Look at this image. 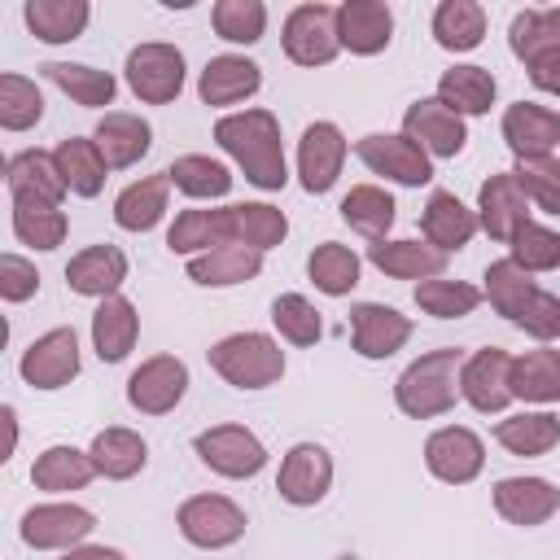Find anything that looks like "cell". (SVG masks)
<instances>
[{"mask_svg":"<svg viewBox=\"0 0 560 560\" xmlns=\"http://www.w3.org/2000/svg\"><path fill=\"white\" fill-rule=\"evenodd\" d=\"M262 88V70H258V61H249V57H241V52H219V57H210L206 61V70H201V79H197V96L206 101V105H241V101H249L254 92Z\"/></svg>","mask_w":560,"mask_h":560,"instance_id":"cell-23","label":"cell"},{"mask_svg":"<svg viewBox=\"0 0 560 560\" xmlns=\"http://www.w3.org/2000/svg\"><path fill=\"white\" fill-rule=\"evenodd\" d=\"M232 223H236V245H249L258 254L276 249L289 236L284 210H276L267 201H241V206H232Z\"/></svg>","mask_w":560,"mask_h":560,"instance_id":"cell-45","label":"cell"},{"mask_svg":"<svg viewBox=\"0 0 560 560\" xmlns=\"http://www.w3.org/2000/svg\"><path fill=\"white\" fill-rule=\"evenodd\" d=\"M79 332L74 328H48L44 337H35L26 350H22V381L31 389H61L79 376Z\"/></svg>","mask_w":560,"mask_h":560,"instance_id":"cell-11","label":"cell"},{"mask_svg":"<svg viewBox=\"0 0 560 560\" xmlns=\"http://www.w3.org/2000/svg\"><path fill=\"white\" fill-rule=\"evenodd\" d=\"M39 293V271L35 262H26L22 254H4L0 258V298L4 302H26Z\"/></svg>","mask_w":560,"mask_h":560,"instance_id":"cell-55","label":"cell"},{"mask_svg":"<svg viewBox=\"0 0 560 560\" xmlns=\"http://www.w3.org/2000/svg\"><path fill=\"white\" fill-rule=\"evenodd\" d=\"M22 18L31 26L35 39L44 44H70L83 35L88 18H92V4L88 0H26L22 4Z\"/></svg>","mask_w":560,"mask_h":560,"instance_id":"cell-35","label":"cell"},{"mask_svg":"<svg viewBox=\"0 0 560 560\" xmlns=\"http://www.w3.org/2000/svg\"><path fill=\"white\" fill-rule=\"evenodd\" d=\"M424 468L446 486H468L486 468V442L464 424H442L424 438Z\"/></svg>","mask_w":560,"mask_h":560,"instance_id":"cell-12","label":"cell"},{"mask_svg":"<svg viewBox=\"0 0 560 560\" xmlns=\"http://www.w3.org/2000/svg\"><path fill=\"white\" fill-rule=\"evenodd\" d=\"M166 197H171V175H144L136 184H127L118 197H114V223L122 232H149L162 223L166 214Z\"/></svg>","mask_w":560,"mask_h":560,"instance_id":"cell-31","label":"cell"},{"mask_svg":"<svg viewBox=\"0 0 560 560\" xmlns=\"http://www.w3.org/2000/svg\"><path fill=\"white\" fill-rule=\"evenodd\" d=\"M433 39L446 52H472L486 39V9L477 0H442L433 9Z\"/></svg>","mask_w":560,"mask_h":560,"instance_id":"cell-40","label":"cell"},{"mask_svg":"<svg viewBox=\"0 0 560 560\" xmlns=\"http://www.w3.org/2000/svg\"><path fill=\"white\" fill-rule=\"evenodd\" d=\"M368 262L394 280H438L446 271V254L433 249L429 241H372Z\"/></svg>","mask_w":560,"mask_h":560,"instance_id":"cell-28","label":"cell"},{"mask_svg":"<svg viewBox=\"0 0 560 560\" xmlns=\"http://www.w3.org/2000/svg\"><path fill=\"white\" fill-rule=\"evenodd\" d=\"M4 184H9L13 201H35V206H61V197L70 192L61 171H57V158L44 153V149L13 153L4 162Z\"/></svg>","mask_w":560,"mask_h":560,"instance_id":"cell-20","label":"cell"},{"mask_svg":"<svg viewBox=\"0 0 560 560\" xmlns=\"http://www.w3.org/2000/svg\"><path fill=\"white\" fill-rule=\"evenodd\" d=\"M175 525H179V534H184L192 547L219 551V547L241 542V534H245L249 521H245V512H241L228 494H192V499L179 503Z\"/></svg>","mask_w":560,"mask_h":560,"instance_id":"cell-8","label":"cell"},{"mask_svg":"<svg viewBox=\"0 0 560 560\" xmlns=\"http://www.w3.org/2000/svg\"><path fill=\"white\" fill-rule=\"evenodd\" d=\"M494 512L508 525L534 529L560 512V490L547 477H503L494 481Z\"/></svg>","mask_w":560,"mask_h":560,"instance_id":"cell-19","label":"cell"},{"mask_svg":"<svg viewBox=\"0 0 560 560\" xmlns=\"http://www.w3.org/2000/svg\"><path fill=\"white\" fill-rule=\"evenodd\" d=\"M477 228H481L477 223V210H468L455 192H446V188H433L429 192V201L420 210V232H424V241L433 249H442V254L464 249L477 236Z\"/></svg>","mask_w":560,"mask_h":560,"instance_id":"cell-25","label":"cell"},{"mask_svg":"<svg viewBox=\"0 0 560 560\" xmlns=\"http://www.w3.org/2000/svg\"><path fill=\"white\" fill-rule=\"evenodd\" d=\"M521 332H529L534 341H556L560 337V298L556 293H547V289H538L525 306H521V315L512 319Z\"/></svg>","mask_w":560,"mask_h":560,"instance_id":"cell-54","label":"cell"},{"mask_svg":"<svg viewBox=\"0 0 560 560\" xmlns=\"http://www.w3.org/2000/svg\"><path fill=\"white\" fill-rule=\"evenodd\" d=\"M96 529V516L79 503H35L22 512V542L35 551H70L83 547V538Z\"/></svg>","mask_w":560,"mask_h":560,"instance_id":"cell-9","label":"cell"},{"mask_svg":"<svg viewBox=\"0 0 560 560\" xmlns=\"http://www.w3.org/2000/svg\"><path fill=\"white\" fill-rule=\"evenodd\" d=\"M206 354H210V368L236 389H267L284 376V350L267 332H232L214 341Z\"/></svg>","mask_w":560,"mask_h":560,"instance_id":"cell-3","label":"cell"},{"mask_svg":"<svg viewBox=\"0 0 560 560\" xmlns=\"http://www.w3.org/2000/svg\"><path fill=\"white\" fill-rule=\"evenodd\" d=\"M192 451L197 459L228 477V481H245V477H258L262 464H267V446L258 442V433H249L245 424H214V429H201L192 438Z\"/></svg>","mask_w":560,"mask_h":560,"instance_id":"cell-5","label":"cell"},{"mask_svg":"<svg viewBox=\"0 0 560 560\" xmlns=\"http://www.w3.org/2000/svg\"><path fill=\"white\" fill-rule=\"evenodd\" d=\"M70 232V219L61 206H35V201H13V236L31 249H57Z\"/></svg>","mask_w":560,"mask_h":560,"instance_id":"cell-47","label":"cell"},{"mask_svg":"<svg viewBox=\"0 0 560 560\" xmlns=\"http://www.w3.org/2000/svg\"><path fill=\"white\" fill-rule=\"evenodd\" d=\"M188 394V363L175 354H153L127 376V402L140 416H166Z\"/></svg>","mask_w":560,"mask_h":560,"instance_id":"cell-10","label":"cell"},{"mask_svg":"<svg viewBox=\"0 0 560 560\" xmlns=\"http://www.w3.org/2000/svg\"><path fill=\"white\" fill-rule=\"evenodd\" d=\"M464 350L459 346H438L420 359H411L402 368V376L394 381V402L402 416L411 420H433L446 416L459 398V372H464Z\"/></svg>","mask_w":560,"mask_h":560,"instance_id":"cell-2","label":"cell"},{"mask_svg":"<svg viewBox=\"0 0 560 560\" xmlns=\"http://www.w3.org/2000/svg\"><path fill=\"white\" fill-rule=\"evenodd\" d=\"M411 298H416V306L424 311V315H433V319H464V315H472L477 306H481V289L477 284H464V280H420L416 289H411Z\"/></svg>","mask_w":560,"mask_h":560,"instance_id":"cell-46","label":"cell"},{"mask_svg":"<svg viewBox=\"0 0 560 560\" xmlns=\"http://www.w3.org/2000/svg\"><path fill=\"white\" fill-rule=\"evenodd\" d=\"M44 118V96L26 74H0V127L26 131Z\"/></svg>","mask_w":560,"mask_h":560,"instance_id":"cell-52","label":"cell"},{"mask_svg":"<svg viewBox=\"0 0 560 560\" xmlns=\"http://www.w3.org/2000/svg\"><path fill=\"white\" fill-rule=\"evenodd\" d=\"M92 477H101L96 464H92V455L79 451V446H66V442L39 451L35 464H31V481H35V490H48V494L83 490Z\"/></svg>","mask_w":560,"mask_h":560,"instance_id":"cell-32","label":"cell"},{"mask_svg":"<svg viewBox=\"0 0 560 560\" xmlns=\"http://www.w3.org/2000/svg\"><path fill=\"white\" fill-rule=\"evenodd\" d=\"M127 280V254L118 245H88L66 262V284L79 298H114Z\"/></svg>","mask_w":560,"mask_h":560,"instance_id":"cell-26","label":"cell"},{"mask_svg":"<svg viewBox=\"0 0 560 560\" xmlns=\"http://www.w3.org/2000/svg\"><path fill=\"white\" fill-rule=\"evenodd\" d=\"M92 140H96V149H101V158H105L109 171H127V166H136V162L149 153L153 127H149L140 114L105 109L101 122H96V131H92Z\"/></svg>","mask_w":560,"mask_h":560,"instance_id":"cell-27","label":"cell"},{"mask_svg":"<svg viewBox=\"0 0 560 560\" xmlns=\"http://www.w3.org/2000/svg\"><path fill=\"white\" fill-rule=\"evenodd\" d=\"M136 337H140V315L122 293L105 298L92 311V350L101 354V363H122L136 350Z\"/></svg>","mask_w":560,"mask_h":560,"instance_id":"cell-29","label":"cell"},{"mask_svg":"<svg viewBox=\"0 0 560 560\" xmlns=\"http://www.w3.org/2000/svg\"><path fill=\"white\" fill-rule=\"evenodd\" d=\"M459 398H468V407H477L481 416L503 411L512 402V354L499 346L472 350L459 372Z\"/></svg>","mask_w":560,"mask_h":560,"instance_id":"cell-14","label":"cell"},{"mask_svg":"<svg viewBox=\"0 0 560 560\" xmlns=\"http://www.w3.org/2000/svg\"><path fill=\"white\" fill-rule=\"evenodd\" d=\"M508 48L516 61H534L547 52H560V9H525L508 26Z\"/></svg>","mask_w":560,"mask_h":560,"instance_id":"cell-44","label":"cell"},{"mask_svg":"<svg viewBox=\"0 0 560 560\" xmlns=\"http://www.w3.org/2000/svg\"><path fill=\"white\" fill-rule=\"evenodd\" d=\"M346 153H350V144H346L337 122H324V118L311 122L298 140V179H302V188L306 192H328L341 175Z\"/></svg>","mask_w":560,"mask_h":560,"instance_id":"cell-16","label":"cell"},{"mask_svg":"<svg viewBox=\"0 0 560 560\" xmlns=\"http://www.w3.org/2000/svg\"><path fill=\"white\" fill-rule=\"evenodd\" d=\"M354 153L372 175H385L394 184L420 188L433 179V158L402 131H372V136L354 140Z\"/></svg>","mask_w":560,"mask_h":560,"instance_id":"cell-7","label":"cell"},{"mask_svg":"<svg viewBox=\"0 0 560 560\" xmlns=\"http://www.w3.org/2000/svg\"><path fill=\"white\" fill-rule=\"evenodd\" d=\"M402 136H411L429 158H455L468 144V127L438 96H420L402 114Z\"/></svg>","mask_w":560,"mask_h":560,"instance_id":"cell-15","label":"cell"},{"mask_svg":"<svg viewBox=\"0 0 560 560\" xmlns=\"http://www.w3.org/2000/svg\"><path fill=\"white\" fill-rule=\"evenodd\" d=\"M534 293H538L534 276L521 271L512 258H499V262L486 267V298H490V306H494L503 319H516L521 306H525Z\"/></svg>","mask_w":560,"mask_h":560,"instance_id":"cell-48","label":"cell"},{"mask_svg":"<svg viewBox=\"0 0 560 560\" xmlns=\"http://www.w3.org/2000/svg\"><path fill=\"white\" fill-rule=\"evenodd\" d=\"M171 184L192 197V201H214V197H228L232 192V171L223 162H214L210 153H184L166 166Z\"/></svg>","mask_w":560,"mask_h":560,"instance_id":"cell-41","label":"cell"},{"mask_svg":"<svg viewBox=\"0 0 560 560\" xmlns=\"http://www.w3.org/2000/svg\"><path fill=\"white\" fill-rule=\"evenodd\" d=\"M280 44H284V57L293 66H328L337 52H341V35H337V9L332 4H298L289 18H284V31H280Z\"/></svg>","mask_w":560,"mask_h":560,"instance_id":"cell-6","label":"cell"},{"mask_svg":"<svg viewBox=\"0 0 560 560\" xmlns=\"http://www.w3.org/2000/svg\"><path fill=\"white\" fill-rule=\"evenodd\" d=\"M332 486V455L319 442H298L289 446V455L280 459L276 472V490L284 503L293 508H315Z\"/></svg>","mask_w":560,"mask_h":560,"instance_id":"cell-13","label":"cell"},{"mask_svg":"<svg viewBox=\"0 0 560 560\" xmlns=\"http://www.w3.org/2000/svg\"><path fill=\"white\" fill-rule=\"evenodd\" d=\"M122 74H127V88L136 92V101H144V105H171L184 92V52L175 44H162V39L136 44L127 52Z\"/></svg>","mask_w":560,"mask_h":560,"instance_id":"cell-4","label":"cell"},{"mask_svg":"<svg viewBox=\"0 0 560 560\" xmlns=\"http://www.w3.org/2000/svg\"><path fill=\"white\" fill-rule=\"evenodd\" d=\"M494 442L512 455H525V459H538L547 455L556 442H560V416L551 411H521V416H508L494 424Z\"/></svg>","mask_w":560,"mask_h":560,"instance_id":"cell-37","label":"cell"},{"mask_svg":"<svg viewBox=\"0 0 560 560\" xmlns=\"http://www.w3.org/2000/svg\"><path fill=\"white\" fill-rule=\"evenodd\" d=\"M508 258H512L521 271H529V276L556 271V267H560V232H551V228H542V223L529 219V223L508 241Z\"/></svg>","mask_w":560,"mask_h":560,"instance_id":"cell-50","label":"cell"},{"mask_svg":"<svg viewBox=\"0 0 560 560\" xmlns=\"http://www.w3.org/2000/svg\"><path fill=\"white\" fill-rule=\"evenodd\" d=\"M494 92H499V83H494V74L486 66H451L438 79V101L446 109H455L459 118L486 114L494 105Z\"/></svg>","mask_w":560,"mask_h":560,"instance_id":"cell-34","label":"cell"},{"mask_svg":"<svg viewBox=\"0 0 560 560\" xmlns=\"http://www.w3.org/2000/svg\"><path fill=\"white\" fill-rule=\"evenodd\" d=\"M529 83L547 96H560V52H547V57H534L529 66Z\"/></svg>","mask_w":560,"mask_h":560,"instance_id":"cell-56","label":"cell"},{"mask_svg":"<svg viewBox=\"0 0 560 560\" xmlns=\"http://www.w3.org/2000/svg\"><path fill=\"white\" fill-rule=\"evenodd\" d=\"M219 245H236V223H232V206L219 210H179L175 223L166 228V249L171 254H210Z\"/></svg>","mask_w":560,"mask_h":560,"instance_id":"cell-24","label":"cell"},{"mask_svg":"<svg viewBox=\"0 0 560 560\" xmlns=\"http://www.w3.org/2000/svg\"><path fill=\"white\" fill-rule=\"evenodd\" d=\"M394 197L381 188V184H354L346 197H341V219L368 236V241H385V232L394 228Z\"/></svg>","mask_w":560,"mask_h":560,"instance_id":"cell-42","label":"cell"},{"mask_svg":"<svg viewBox=\"0 0 560 560\" xmlns=\"http://www.w3.org/2000/svg\"><path fill=\"white\" fill-rule=\"evenodd\" d=\"M219 149L245 171V179L262 192H280L289 184V162H284V140L280 122L271 109H236L214 122Z\"/></svg>","mask_w":560,"mask_h":560,"instance_id":"cell-1","label":"cell"},{"mask_svg":"<svg viewBox=\"0 0 560 560\" xmlns=\"http://www.w3.org/2000/svg\"><path fill=\"white\" fill-rule=\"evenodd\" d=\"M271 324H276V332H280L284 341H293V346H315V341L324 337V319H319V311L311 306V298H302V293H280V298L271 302Z\"/></svg>","mask_w":560,"mask_h":560,"instance_id":"cell-53","label":"cell"},{"mask_svg":"<svg viewBox=\"0 0 560 560\" xmlns=\"http://www.w3.org/2000/svg\"><path fill=\"white\" fill-rule=\"evenodd\" d=\"M337 35L354 57H376L394 39V13L385 0H346L337 4Z\"/></svg>","mask_w":560,"mask_h":560,"instance_id":"cell-21","label":"cell"},{"mask_svg":"<svg viewBox=\"0 0 560 560\" xmlns=\"http://www.w3.org/2000/svg\"><path fill=\"white\" fill-rule=\"evenodd\" d=\"M52 158H57V171H61V179H66V188H70L74 197H96V192L105 188V171H109V166H105L96 140L66 136V140L52 149Z\"/></svg>","mask_w":560,"mask_h":560,"instance_id":"cell-39","label":"cell"},{"mask_svg":"<svg viewBox=\"0 0 560 560\" xmlns=\"http://www.w3.org/2000/svg\"><path fill=\"white\" fill-rule=\"evenodd\" d=\"M477 223L490 232V241H512L525 223H529V197L521 192L512 171H499L481 184L477 192Z\"/></svg>","mask_w":560,"mask_h":560,"instance_id":"cell-18","label":"cell"},{"mask_svg":"<svg viewBox=\"0 0 560 560\" xmlns=\"http://www.w3.org/2000/svg\"><path fill=\"white\" fill-rule=\"evenodd\" d=\"M516 184L529 197V206H538L542 214H560V158H516Z\"/></svg>","mask_w":560,"mask_h":560,"instance_id":"cell-51","label":"cell"},{"mask_svg":"<svg viewBox=\"0 0 560 560\" xmlns=\"http://www.w3.org/2000/svg\"><path fill=\"white\" fill-rule=\"evenodd\" d=\"M262 271V254L249 245H219L210 254L188 258V280L201 289H232Z\"/></svg>","mask_w":560,"mask_h":560,"instance_id":"cell-30","label":"cell"},{"mask_svg":"<svg viewBox=\"0 0 560 560\" xmlns=\"http://www.w3.org/2000/svg\"><path fill=\"white\" fill-rule=\"evenodd\" d=\"M39 74L48 83H57L70 101L88 105V109H101V105H114V92H118V79L109 70H96V66H79V61H44Z\"/></svg>","mask_w":560,"mask_h":560,"instance_id":"cell-36","label":"cell"},{"mask_svg":"<svg viewBox=\"0 0 560 560\" xmlns=\"http://www.w3.org/2000/svg\"><path fill=\"white\" fill-rule=\"evenodd\" d=\"M508 149L516 158H547L556 144H560V109H547V105H534V101H516L503 109V122H499Z\"/></svg>","mask_w":560,"mask_h":560,"instance_id":"cell-22","label":"cell"},{"mask_svg":"<svg viewBox=\"0 0 560 560\" xmlns=\"http://www.w3.org/2000/svg\"><path fill=\"white\" fill-rule=\"evenodd\" d=\"M359 254L350 249V245H341V241H324V245H315L311 254H306V276L315 280V289L319 293H328V298H346L354 284H359Z\"/></svg>","mask_w":560,"mask_h":560,"instance_id":"cell-43","label":"cell"},{"mask_svg":"<svg viewBox=\"0 0 560 560\" xmlns=\"http://www.w3.org/2000/svg\"><path fill=\"white\" fill-rule=\"evenodd\" d=\"M88 455H92L96 472L109 477V481H127V477H136V472L149 464V446H144V438H140L136 429H122V424L101 429V433L92 438Z\"/></svg>","mask_w":560,"mask_h":560,"instance_id":"cell-33","label":"cell"},{"mask_svg":"<svg viewBox=\"0 0 560 560\" xmlns=\"http://www.w3.org/2000/svg\"><path fill=\"white\" fill-rule=\"evenodd\" d=\"M214 35L228 44H258L267 31V4L262 0H219L210 9Z\"/></svg>","mask_w":560,"mask_h":560,"instance_id":"cell-49","label":"cell"},{"mask_svg":"<svg viewBox=\"0 0 560 560\" xmlns=\"http://www.w3.org/2000/svg\"><path fill=\"white\" fill-rule=\"evenodd\" d=\"M512 398L521 402H560V350H525L512 359Z\"/></svg>","mask_w":560,"mask_h":560,"instance_id":"cell-38","label":"cell"},{"mask_svg":"<svg viewBox=\"0 0 560 560\" xmlns=\"http://www.w3.org/2000/svg\"><path fill=\"white\" fill-rule=\"evenodd\" d=\"M57 560H127L118 547H96V542H83V547H70L61 551Z\"/></svg>","mask_w":560,"mask_h":560,"instance_id":"cell-57","label":"cell"},{"mask_svg":"<svg viewBox=\"0 0 560 560\" xmlns=\"http://www.w3.org/2000/svg\"><path fill=\"white\" fill-rule=\"evenodd\" d=\"M411 337V319L385 302H359L350 306V346L363 359H389L407 346Z\"/></svg>","mask_w":560,"mask_h":560,"instance_id":"cell-17","label":"cell"}]
</instances>
